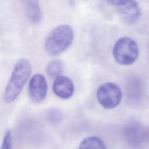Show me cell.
I'll list each match as a JSON object with an SVG mask.
<instances>
[{
  "instance_id": "6da1fadb",
  "label": "cell",
  "mask_w": 149,
  "mask_h": 149,
  "mask_svg": "<svg viewBox=\"0 0 149 149\" xmlns=\"http://www.w3.org/2000/svg\"><path fill=\"white\" fill-rule=\"evenodd\" d=\"M31 71V66L27 59H21L17 62L4 91L3 100L5 102L10 103L17 98L27 82Z\"/></svg>"
},
{
  "instance_id": "7a4b0ae2",
  "label": "cell",
  "mask_w": 149,
  "mask_h": 149,
  "mask_svg": "<svg viewBox=\"0 0 149 149\" xmlns=\"http://www.w3.org/2000/svg\"><path fill=\"white\" fill-rule=\"evenodd\" d=\"M74 38L72 27L67 24L54 28L47 36L44 48L47 54L52 56L61 54L72 44Z\"/></svg>"
},
{
  "instance_id": "3957f363",
  "label": "cell",
  "mask_w": 149,
  "mask_h": 149,
  "mask_svg": "<svg viewBox=\"0 0 149 149\" xmlns=\"http://www.w3.org/2000/svg\"><path fill=\"white\" fill-rule=\"evenodd\" d=\"M112 53L116 62L123 65H129L133 63L137 59L139 47L134 40L124 37L116 41Z\"/></svg>"
},
{
  "instance_id": "277c9868",
  "label": "cell",
  "mask_w": 149,
  "mask_h": 149,
  "mask_svg": "<svg viewBox=\"0 0 149 149\" xmlns=\"http://www.w3.org/2000/svg\"><path fill=\"white\" fill-rule=\"evenodd\" d=\"M122 97V93L114 83L108 82L101 84L97 91V98L100 104L104 108L110 109L117 107Z\"/></svg>"
},
{
  "instance_id": "5b68a950",
  "label": "cell",
  "mask_w": 149,
  "mask_h": 149,
  "mask_svg": "<svg viewBox=\"0 0 149 149\" xmlns=\"http://www.w3.org/2000/svg\"><path fill=\"white\" fill-rule=\"evenodd\" d=\"M107 2L117 8L120 18L127 24L134 23L140 16V8L136 1L110 0Z\"/></svg>"
},
{
  "instance_id": "8992f818",
  "label": "cell",
  "mask_w": 149,
  "mask_h": 149,
  "mask_svg": "<svg viewBox=\"0 0 149 149\" xmlns=\"http://www.w3.org/2000/svg\"><path fill=\"white\" fill-rule=\"evenodd\" d=\"M123 133L126 140L131 145L137 146L147 139V130L140 122L128 121L124 126Z\"/></svg>"
},
{
  "instance_id": "52a82bcc",
  "label": "cell",
  "mask_w": 149,
  "mask_h": 149,
  "mask_svg": "<svg viewBox=\"0 0 149 149\" xmlns=\"http://www.w3.org/2000/svg\"><path fill=\"white\" fill-rule=\"evenodd\" d=\"M47 93V83L45 77L41 74H36L29 83V94L34 103H40L45 99Z\"/></svg>"
},
{
  "instance_id": "ba28073f",
  "label": "cell",
  "mask_w": 149,
  "mask_h": 149,
  "mask_svg": "<svg viewBox=\"0 0 149 149\" xmlns=\"http://www.w3.org/2000/svg\"><path fill=\"white\" fill-rule=\"evenodd\" d=\"M53 91L55 94L62 99L70 98L74 92V85L68 77L61 76L56 78L53 84Z\"/></svg>"
},
{
  "instance_id": "9c48e42d",
  "label": "cell",
  "mask_w": 149,
  "mask_h": 149,
  "mask_svg": "<svg viewBox=\"0 0 149 149\" xmlns=\"http://www.w3.org/2000/svg\"><path fill=\"white\" fill-rule=\"evenodd\" d=\"M25 10L27 17L33 24H38L41 20V12L38 1L28 0L24 1Z\"/></svg>"
},
{
  "instance_id": "30bf717a",
  "label": "cell",
  "mask_w": 149,
  "mask_h": 149,
  "mask_svg": "<svg viewBox=\"0 0 149 149\" xmlns=\"http://www.w3.org/2000/svg\"><path fill=\"white\" fill-rule=\"evenodd\" d=\"M79 149H107L104 141L96 136H90L83 139Z\"/></svg>"
},
{
  "instance_id": "8fae6325",
  "label": "cell",
  "mask_w": 149,
  "mask_h": 149,
  "mask_svg": "<svg viewBox=\"0 0 149 149\" xmlns=\"http://www.w3.org/2000/svg\"><path fill=\"white\" fill-rule=\"evenodd\" d=\"M64 65L62 61L55 59L51 61L47 66L46 72L52 78H57L62 76L63 72Z\"/></svg>"
},
{
  "instance_id": "7c38bea8",
  "label": "cell",
  "mask_w": 149,
  "mask_h": 149,
  "mask_svg": "<svg viewBox=\"0 0 149 149\" xmlns=\"http://www.w3.org/2000/svg\"><path fill=\"white\" fill-rule=\"evenodd\" d=\"M12 141L10 130H6L3 139L1 149H12Z\"/></svg>"
},
{
  "instance_id": "4fadbf2b",
  "label": "cell",
  "mask_w": 149,
  "mask_h": 149,
  "mask_svg": "<svg viewBox=\"0 0 149 149\" xmlns=\"http://www.w3.org/2000/svg\"><path fill=\"white\" fill-rule=\"evenodd\" d=\"M48 116L51 122L56 123L62 120V113L58 109H52L49 112Z\"/></svg>"
},
{
  "instance_id": "5bb4252c",
  "label": "cell",
  "mask_w": 149,
  "mask_h": 149,
  "mask_svg": "<svg viewBox=\"0 0 149 149\" xmlns=\"http://www.w3.org/2000/svg\"><path fill=\"white\" fill-rule=\"evenodd\" d=\"M147 139H149V129L147 130Z\"/></svg>"
}]
</instances>
